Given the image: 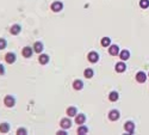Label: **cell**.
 <instances>
[{"mask_svg":"<svg viewBox=\"0 0 149 135\" xmlns=\"http://www.w3.org/2000/svg\"><path fill=\"white\" fill-rule=\"evenodd\" d=\"M4 103H5V105L7 108H13V106H15V104H16V99L13 98V96H11V94H7V96L5 97V99H4Z\"/></svg>","mask_w":149,"mask_h":135,"instance_id":"6da1fadb","label":"cell"},{"mask_svg":"<svg viewBox=\"0 0 149 135\" xmlns=\"http://www.w3.org/2000/svg\"><path fill=\"white\" fill-rule=\"evenodd\" d=\"M87 59H88L90 62L96 63V62H98V60H99V54L96 53V51H91V53H88V55H87Z\"/></svg>","mask_w":149,"mask_h":135,"instance_id":"7a4b0ae2","label":"cell"},{"mask_svg":"<svg viewBox=\"0 0 149 135\" xmlns=\"http://www.w3.org/2000/svg\"><path fill=\"white\" fill-rule=\"evenodd\" d=\"M124 129H125V132H128L129 134H134V130H135V123L131 122V121H128V122L124 123Z\"/></svg>","mask_w":149,"mask_h":135,"instance_id":"3957f363","label":"cell"},{"mask_svg":"<svg viewBox=\"0 0 149 135\" xmlns=\"http://www.w3.org/2000/svg\"><path fill=\"white\" fill-rule=\"evenodd\" d=\"M109 53H110V55L112 56H116L119 54V47L117 44H112L109 47Z\"/></svg>","mask_w":149,"mask_h":135,"instance_id":"277c9868","label":"cell"},{"mask_svg":"<svg viewBox=\"0 0 149 135\" xmlns=\"http://www.w3.org/2000/svg\"><path fill=\"white\" fill-rule=\"evenodd\" d=\"M146 80H147V76H146L144 72H138L136 74V82L137 83L143 84V83H146Z\"/></svg>","mask_w":149,"mask_h":135,"instance_id":"5b68a950","label":"cell"},{"mask_svg":"<svg viewBox=\"0 0 149 135\" xmlns=\"http://www.w3.org/2000/svg\"><path fill=\"white\" fill-rule=\"evenodd\" d=\"M62 9H63V4L62 3L55 1V3L51 4V10L54 12H60V11H62Z\"/></svg>","mask_w":149,"mask_h":135,"instance_id":"8992f818","label":"cell"},{"mask_svg":"<svg viewBox=\"0 0 149 135\" xmlns=\"http://www.w3.org/2000/svg\"><path fill=\"white\" fill-rule=\"evenodd\" d=\"M60 126L63 128V129H68V128L72 127V121L69 118H62L60 122Z\"/></svg>","mask_w":149,"mask_h":135,"instance_id":"52a82bcc","label":"cell"},{"mask_svg":"<svg viewBox=\"0 0 149 135\" xmlns=\"http://www.w3.org/2000/svg\"><path fill=\"white\" fill-rule=\"evenodd\" d=\"M5 61L10 65H12L13 62H16V55L13 53H7L5 55Z\"/></svg>","mask_w":149,"mask_h":135,"instance_id":"ba28073f","label":"cell"},{"mask_svg":"<svg viewBox=\"0 0 149 135\" xmlns=\"http://www.w3.org/2000/svg\"><path fill=\"white\" fill-rule=\"evenodd\" d=\"M119 111L118 110H111L110 112H109V118L111 120V121H117L118 118H119Z\"/></svg>","mask_w":149,"mask_h":135,"instance_id":"9c48e42d","label":"cell"},{"mask_svg":"<svg viewBox=\"0 0 149 135\" xmlns=\"http://www.w3.org/2000/svg\"><path fill=\"white\" fill-rule=\"evenodd\" d=\"M85 121H86V116L84 114H79L75 116V123L76 124H84Z\"/></svg>","mask_w":149,"mask_h":135,"instance_id":"30bf717a","label":"cell"},{"mask_svg":"<svg viewBox=\"0 0 149 135\" xmlns=\"http://www.w3.org/2000/svg\"><path fill=\"white\" fill-rule=\"evenodd\" d=\"M38 61L41 65H47L49 62V56L47 54H41L39 57H38Z\"/></svg>","mask_w":149,"mask_h":135,"instance_id":"8fae6325","label":"cell"},{"mask_svg":"<svg viewBox=\"0 0 149 135\" xmlns=\"http://www.w3.org/2000/svg\"><path fill=\"white\" fill-rule=\"evenodd\" d=\"M32 53H33V50H32V48H30V47H25V48L23 49V51H22L24 57H31Z\"/></svg>","mask_w":149,"mask_h":135,"instance_id":"7c38bea8","label":"cell"},{"mask_svg":"<svg viewBox=\"0 0 149 135\" xmlns=\"http://www.w3.org/2000/svg\"><path fill=\"white\" fill-rule=\"evenodd\" d=\"M20 31H22V28H20V25H18V24L12 25L11 29H10V32L12 33V35H18Z\"/></svg>","mask_w":149,"mask_h":135,"instance_id":"4fadbf2b","label":"cell"},{"mask_svg":"<svg viewBox=\"0 0 149 135\" xmlns=\"http://www.w3.org/2000/svg\"><path fill=\"white\" fill-rule=\"evenodd\" d=\"M67 115H68L69 117H74L78 115V110L75 106H69L68 109H67Z\"/></svg>","mask_w":149,"mask_h":135,"instance_id":"5bb4252c","label":"cell"},{"mask_svg":"<svg viewBox=\"0 0 149 135\" xmlns=\"http://www.w3.org/2000/svg\"><path fill=\"white\" fill-rule=\"evenodd\" d=\"M118 98H119V94H118L117 91H112V92H110V94H109V99L111 100V102H117Z\"/></svg>","mask_w":149,"mask_h":135,"instance_id":"9a60e30c","label":"cell"},{"mask_svg":"<svg viewBox=\"0 0 149 135\" xmlns=\"http://www.w3.org/2000/svg\"><path fill=\"white\" fill-rule=\"evenodd\" d=\"M42 50H43V44L41 42H36L35 44H33V51L41 54V53H42Z\"/></svg>","mask_w":149,"mask_h":135,"instance_id":"2e32d148","label":"cell"},{"mask_svg":"<svg viewBox=\"0 0 149 135\" xmlns=\"http://www.w3.org/2000/svg\"><path fill=\"white\" fill-rule=\"evenodd\" d=\"M125 70H126V66H125L124 62H118V63L116 65V72L122 73V72H124Z\"/></svg>","mask_w":149,"mask_h":135,"instance_id":"e0dca14e","label":"cell"},{"mask_svg":"<svg viewBox=\"0 0 149 135\" xmlns=\"http://www.w3.org/2000/svg\"><path fill=\"white\" fill-rule=\"evenodd\" d=\"M119 57L123 60V61H125V60H128V59L130 57V53L128 51V50H122L119 53Z\"/></svg>","mask_w":149,"mask_h":135,"instance_id":"ac0fdd59","label":"cell"},{"mask_svg":"<svg viewBox=\"0 0 149 135\" xmlns=\"http://www.w3.org/2000/svg\"><path fill=\"white\" fill-rule=\"evenodd\" d=\"M73 87H74V90H81L84 87V83L78 79V80H75V82L73 83Z\"/></svg>","mask_w":149,"mask_h":135,"instance_id":"d6986e66","label":"cell"},{"mask_svg":"<svg viewBox=\"0 0 149 135\" xmlns=\"http://www.w3.org/2000/svg\"><path fill=\"white\" fill-rule=\"evenodd\" d=\"M9 130H10V124L9 123H1V124H0V133L5 134V133H7Z\"/></svg>","mask_w":149,"mask_h":135,"instance_id":"ffe728a7","label":"cell"},{"mask_svg":"<svg viewBox=\"0 0 149 135\" xmlns=\"http://www.w3.org/2000/svg\"><path fill=\"white\" fill-rule=\"evenodd\" d=\"M101 45H103V47H110L111 45V38L103 37V38H101Z\"/></svg>","mask_w":149,"mask_h":135,"instance_id":"44dd1931","label":"cell"},{"mask_svg":"<svg viewBox=\"0 0 149 135\" xmlns=\"http://www.w3.org/2000/svg\"><path fill=\"white\" fill-rule=\"evenodd\" d=\"M84 76H85L87 79H91V78L93 77V70H91V68H86V70L84 71Z\"/></svg>","mask_w":149,"mask_h":135,"instance_id":"7402d4cb","label":"cell"},{"mask_svg":"<svg viewBox=\"0 0 149 135\" xmlns=\"http://www.w3.org/2000/svg\"><path fill=\"white\" fill-rule=\"evenodd\" d=\"M87 132H88V128L85 127V126H81L78 128V134L80 135H84V134H87Z\"/></svg>","mask_w":149,"mask_h":135,"instance_id":"603a6c76","label":"cell"},{"mask_svg":"<svg viewBox=\"0 0 149 135\" xmlns=\"http://www.w3.org/2000/svg\"><path fill=\"white\" fill-rule=\"evenodd\" d=\"M140 6L142 9H148L149 7V0H140Z\"/></svg>","mask_w":149,"mask_h":135,"instance_id":"cb8c5ba5","label":"cell"},{"mask_svg":"<svg viewBox=\"0 0 149 135\" xmlns=\"http://www.w3.org/2000/svg\"><path fill=\"white\" fill-rule=\"evenodd\" d=\"M6 45H7V42H6L5 38H0V50L1 49H5Z\"/></svg>","mask_w":149,"mask_h":135,"instance_id":"d4e9b609","label":"cell"},{"mask_svg":"<svg viewBox=\"0 0 149 135\" xmlns=\"http://www.w3.org/2000/svg\"><path fill=\"white\" fill-rule=\"evenodd\" d=\"M17 134H19V135H25V134H26V129H25V128H19V129L17 130Z\"/></svg>","mask_w":149,"mask_h":135,"instance_id":"484cf974","label":"cell"},{"mask_svg":"<svg viewBox=\"0 0 149 135\" xmlns=\"http://www.w3.org/2000/svg\"><path fill=\"white\" fill-rule=\"evenodd\" d=\"M4 73H5V68H4V66L0 63V76H3Z\"/></svg>","mask_w":149,"mask_h":135,"instance_id":"4316f807","label":"cell"},{"mask_svg":"<svg viewBox=\"0 0 149 135\" xmlns=\"http://www.w3.org/2000/svg\"><path fill=\"white\" fill-rule=\"evenodd\" d=\"M57 134H59V135H65V134H67V133H66L65 130H61V132L59 130V132H57Z\"/></svg>","mask_w":149,"mask_h":135,"instance_id":"83f0119b","label":"cell"},{"mask_svg":"<svg viewBox=\"0 0 149 135\" xmlns=\"http://www.w3.org/2000/svg\"><path fill=\"white\" fill-rule=\"evenodd\" d=\"M148 77H149V74H148Z\"/></svg>","mask_w":149,"mask_h":135,"instance_id":"f1b7e54d","label":"cell"}]
</instances>
